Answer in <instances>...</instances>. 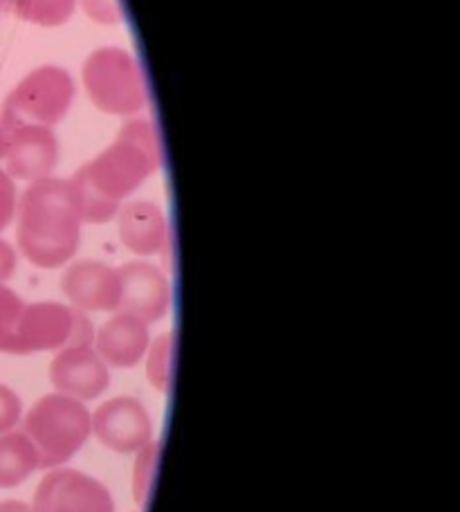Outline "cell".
Returning <instances> with one entry per match:
<instances>
[{
	"mask_svg": "<svg viewBox=\"0 0 460 512\" xmlns=\"http://www.w3.org/2000/svg\"><path fill=\"white\" fill-rule=\"evenodd\" d=\"M84 88L97 111L115 117H137L149 104V86L144 70L124 48H99L81 70Z\"/></svg>",
	"mask_w": 460,
	"mask_h": 512,
	"instance_id": "277c9868",
	"label": "cell"
},
{
	"mask_svg": "<svg viewBox=\"0 0 460 512\" xmlns=\"http://www.w3.org/2000/svg\"><path fill=\"white\" fill-rule=\"evenodd\" d=\"M173 355H176V337L171 333H162L151 340L149 351H146V378L151 387L160 393L171 389L173 380Z\"/></svg>",
	"mask_w": 460,
	"mask_h": 512,
	"instance_id": "e0dca14e",
	"label": "cell"
},
{
	"mask_svg": "<svg viewBox=\"0 0 460 512\" xmlns=\"http://www.w3.org/2000/svg\"><path fill=\"white\" fill-rule=\"evenodd\" d=\"M50 382L63 396L92 402L110 387V369L92 346H66L50 364Z\"/></svg>",
	"mask_w": 460,
	"mask_h": 512,
	"instance_id": "8fae6325",
	"label": "cell"
},
{
	"mask_svg": "<svg viewBox=\"0 0 460 512\" xmlns=\"http://www.w3.org/2000/svg\"><path fill=\"white\" fill-rule=\"evenodd\" d=\"M23 434L39 452L41 470H54L77 456L92 436L86 402L54 391L34 402L21 418Z\"/></svg>",
	"mask_w": 460,
	"mask_h": 512,
	"instance_id": "3957f363",
	"label": "cell"
},
{
	"mask_svg": "<svg viewBox=\"0 0 460 512\" xmlns=\"http://www.w3.org/2000/svg\"><path fill=\"white\" fill-rule=\"evenodd\" d=\"M34 512H115V499L99 479L75 468H54L41 479Z\"/></svg>",
	"mask_w": 460,
	"mask_h": 512,
	"instance_id": "52a82bcc",
	"label": "cell"
},
{
	"mask_svg": "<svg viewBox=\"0 0 460 512\" xmlns=\"http://www.w3.org/2000/svg\"><path fill=\"white\" fill-rule=\"evenodd\" d=\"M18 265L16 250L7 241L0 239V283H5L14 277Z\"/></svg>",
	"mask_w": 460,
	"mask_h": 512,
	"instance_id": "603a6c76",
	"label": "cell"
},
{
	"mask_svg": "<svg viewBox=\"0 0 460 512\" xmlns=\"http://www.w3.org/2000/svg\"><path fill=\"white\" fill-rule=\"evenodd\" d=\"M7 7L25 23L61 27L72 18L75 0H7Z\"/></svg>",
	"mask_w": 460,
	"mask_h": 512,
	"instance_id": "2e32d148",
	"label": "cell"
},
{
	"mask_svg": "<svg viewBox=\"0 0 460 512\" xmlns=\"http://www.w3.org/2000/svg\"><path fill=\"white\" fill-rule=\"evenodd\" d=\"M81 5H84L90 21L99 25H117L124 18L119 0H81Z\"/></svg>",
	"mask_w": 460,
	"mask_h": 512,
	"instance_id": "7402d4cb",
	"label": "cell"
},
{
	"mask_svg": "<svg viewBox=\"0 0 460 512\" xmlns=\"http://www.w3.org/2000/svg\"><path fill=\"white\" fill-rule=\"evenodd\" d=\"M0 512H34V510L30 504H25V501L7 499V501H0Z\"/></svg>",
	"mask_w": 460,
	"mask_h": 512,
	"instance_id": "cb8c5ba5",
	"label": "cell"
},
{
	"mask_svg": "<svg viewBox=\"0 0 460 512\" xmlns=\"http://www.w3.org/2000/svg\"><path fill=\"white\" fill-rule=\"evenodd\" d=\"M14 221L18 250L36 268L57 270L75 259L84 216L70 180L50 176L30 182L18 196Z\"/></svg>",
	"mask_w": 460,
	"mask_h": 512,
	"instance_id": "7a4b0ae2",
	"label": "cell"
},
{
	"mask_svg": "<svg viewBox=\"0 0 460 512\" xmlns=\"http://www.w3.org/2000/svg\"><path fill=\"white\" fill-rule=\"evenodd\" d=\"M162 160L158 126L144 117H131L115 140L70 178L84 223L115 221L124 200L160 171Z\"/></svg>",
	"mask_w": 460,
	"mask_h": 512,
	"instance_id": "6da1fadb",
	"label": "cell"
},
{
	"mask_svg": "<svg viewBox=\"0 0 460 512\" xmlns=\"http://www.w3.org/2000/svg\"><path fill=\"white\" fill-rule=\"evenodd\" d=\"M122 279V304L119 310L131 313L144 324H158L169 315L171 283L158 265L149 261H131L119 268Z\"/></svg>",
	"mask_w": 460,
	"mask_h": 512,
	"instance_id": "7c38bea8",
	"label": "cell"
},
{
	"mask_svg": "<svg viewBox=\"0 0 460 512\" xmlns=\"http://www.w3.org/2000/svg\"><path fill=\"white\" fill-rule=\"evenodd\" d=\"M25 304L27 301H23L18 292L0 283V353L9 355L12 351L16 326L21 322Z\"/></svg>",
	"mask_w": 460,
	"mask_h": 512,
	"instance_id": "d6986e66",
	"label": "cell"
},
{
	"mask_svg": "<svg viewBox=\"0 0 460 512\" xmlns=\"http://www.w3.org/2000/svg\"><path fill=\"white\" fill-rule=\"evenodd\" d=\"M18 191L16 182L5 169H0V232H5L16 218Z\"/></svg>",
	"mask_w": 460,
	"mask_h": 512,
	"instance_id": "44dd1931",
	"label": "cell"
},
{
	"mask_svg": "<svg viewBox=\"0 0 460 512\" xmlns=\"http://www.w3.org/2000/svg\"><path fill=\"white\" fill-rule=\"evenodd\" d=\"M3 142L5 171L14 180L50 178L59 164V140L48 126L7 128Z\"/></svg>",
	"mask_w": 460,
	"mask_h": 512,
	"instance_id": "30bf717a",
	"label": "cell"
},
{
	"mask_svg": "<svg viewBox=\"0 0 460 512\" xmlns=\"http://www.w3.org/2000/svg\"><path fill=\"white\" fill-rule=\"evenodd\" d=\"M92 342L95 326L86 313L59 301H36L25 304L9 355H36L66 346H92Z\"/></svg>",
	"mask_w": 460,
	"mask_h": 512,
	"instance_id": "8992f818",
	"label": "cell"
},
{
	"mask_svg": "<svg viewBox=\"0 0 460 512\" xmlns=\"http://www.w3.org/2000/svg\"><path fill=\"white\" fill-rule=\"evenodd\" d=\"M23 418V402L18 393L0 382V434L12 432Z\"/></svg>",
	"mask_w": 460,
	"mask_h": 512,
	"instance_id": "ffe728a7",
	"label": "cell"
},
{
	"mask_svg": "<svg viewBox=\"0 0 460 512\" xmlns=\"http://www.w3.org/2000/svg\"><path fill=\"white\" fill-rule=\"evenodd\" d=\"M162 459V441H153L144 445L140 452H135V463H133V499L135 504L140 506L144 512L149 508L155 474H158V465Z\"/></svg>",
	"mask_w": 460,
	"mask_h": 512,
	"instance_id": "ac0fdd59",
	"label": "cell"
},
{
	"mask_svg": "<svg viewBox=\"0 0 460 512\" xmlns=\"http://www.w3.org/2000/svg\"><path fill=\"white\" fill-rule=\"evenodd\" d=\"M149 344V324L124 310H115L95 331L92 349L108 364V369H133L144 360Z\"/></svg>",
	"mask_w": 460,
	"mask_h": 512,
	"instance_id": "4fadbf2b",
	"label": "cell"
},
{
	"mask_svg": "<svg viewBox=\"0 0 460 512\" xmlns=\"http://www.w3.org/2000/svg\"><path fill=\"white\" fill-rule=\"evenodd\" d=\"M77 88L70 72L59 66H41L25 75L9 93L0 115L3 131L14 126L54 128L66 120L75 104Z\"/></svg>",
	"mask_w": 460,
	"mask_h": 512,
	"instance_id": "5b68a950",
	"label": "cell"
},
{
	"mask_svg": "<svg viewBox=\"0 0 460 512\" xmlns=\"http://www.w3.org/2000/svg\"><path fill=\"white\" fill-rule=\"evenodd\" d=\"M61 292L81 313H115L122 304L119 270L97 259L68 263L61 274Z\"/></svg>",
	"mask_w": 460,
	"mask_h": 512,
	"instance_id": "9c48e42d",
	"label": "cell"
},
{
	"mask_svg": "<svg viewBox=\"0 0 460 512\" xmlns=\"http://www.w3.org/2000/svg\"><path fill=\"white\" fill-rule=\"evenodd\" d=\"M41 470L39 452L23 432L0 434V488H16Z\"/></svg>",
	"mask_w": 460,
	"mask_h": 512,
	"instance_id": "9a60e30c",
	"label": "cell"
},
{
	"mask_svg": "<svg viewBox=\"0 0 460 512\" xmlns=\"http://www.w3.org/2000/svg\"><path fill=\"white\" fill-rule=\"evenodd\" d=\"M117 234L128 252L142 259L162 254L169 245V223L160 205L151 200H131L117 212Z\"/></svg>",
	"mask_w": 460,
	"mask_h": 512,
	"instance_id": "5bb4252c",
	"label": "cell"
},
{
	"mask_svg": "<svg viewBox=\"0 0 460 512\" xmlns=\"http://www.w3.org/2000/svg\"><path fill=\"white\" fill-rule=\"evenodd\" d=\"M92 436L117 454H135L153 441L155 425L142 400L117 396L90 411Z\"/></svg>",
	"mask_w": 460,
	"mask_h": 512,
	"instance_id": "ba28073f",
	"label": "cell"
}]
</instances>
